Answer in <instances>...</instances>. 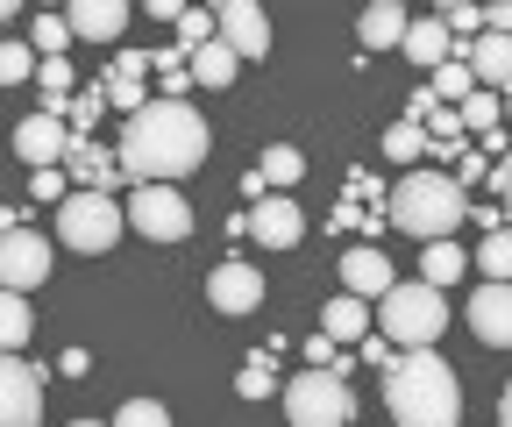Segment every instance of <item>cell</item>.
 I'll return each instance as SVG.
<instances>
[{
  "label": "cell",
  "instance_id": "30bf717a",
  "mask_svg": "<svg viewBox=\"0 0 512 427\" xmlns=\"http://www.w3.org/2000/svg\"><path fill=\"white\" fill-rule=\"evenodd\" d=\"M207 299H214V314H256L264 307V271H256L249 257H228V264H214Z\"/></svg>",
  "mask_w": 512,
  "mask_h": 427
},
{
  "label": "cell",
  "instance_id": "52a82bcc",
  "mask_svg": "<svg viewBox=\"0 0 512 427\" xmlns=\"http://www.w3.org/2000/svg\"><path fill=\"white\" fill-rule=\"evenodd\" d=\"M128 228L143 242H185L192 235V207L178 186H136L128 193Z\"/></svg>",
  "mask_w": 512,
  "mask_h": 427
},
{
  "label": "cell",
  "instance_id": "bcb514c9",
  "mask_svg": "<svg viewBox=\"0 0 512 427\" xmlns=\"http://www.w3.org/2000/svg\"><path fill=\"white\" fill-rule=\"evenodd\" d=\"M505 114H512V93H505Z\"/></svg>",
  "mask_w": 512,
  "mask_h": 427
},
{
  "label": "cell",
  "instance_id": "ba28073f",
  "mask_svg": "<svg viewBox=\"0 0 512 427\" xmlns=\"http://www.w3.org/2000/svg\"><path fill=\"white\" fill-rule=\"evenodd\" d=\"M72 150H79V136L64 129V114H43V107H36L22 129H15V157H22L29 171H64V164H72Z\"/></svg>",
  "mask_w": 512,
  "mask_h": 427
},
{
  "label": "cell",
  "instance_id": "9c48e42d",
  "mask_svg": "<svg viewBox=\"0 0 512 427\" xmlns=\"http://www.w3.org/2000/svg\"><path fill=\"white\" fill-rule=\"evenodd\" d=\"M0 427H43V371L29 356L0 363Z\"/></svg>",
  "mask_w": 512,
  "mask_h": 427
},
{
  "label": "cell",
  "instance_id": "f6af8a7d",
  "mask_svg": "<svg viewBox=\"0 0 512 427\" xmlns=\"http://www.w3.org/2000/svg\"><path fill=\"white\" fill-rule=\"evenodd\" d=\"M72 427H114V420H72Z\"/></svg>",
  "mask_w": 512,
  "mask_h": 427
},
{
  "label": "cell",
  "instance_id": "ab89813d",
  "mask_svg": "<svg viewBox=\"0 0 512 427\" xmlns=\"http://www.w3.org/2000/svg\"><path fill=\"white\" fill-rule=\"evenodd\" d=\"M363 363H377V371H392L399 356H392V342H384V335H363Z\"/></svg>",
  "mask_w": 512,
  "mask_h": 427
},
{
  "label": "cell",
  "instance_id": "e575fe53",
  "mask_svg": "<svg viewBox=\"0 0 512 427\" xmlns=\"http://www.w3.org/2000/svg\"><path fill=\"white\" fill-rule=\"evenodd\" d=\"M107 86V107H121L128 121H136L143 107H150V93H143V79H100Z\"/></svg>",
  "mask_w": 512,
  "mask_h": 427
},
{
  "label": "cell",
  "instance_id": "7402d4cb",
  "mask_svg": "<svg viewBox=\"0 0 512 427\" xmlns=\"http://www.w3.org/2000/svg\"><path fill=\"white\" fill-rule=\"evenodd\" d=\"M377 143H384V157H392V164H406V171H420V157L434 150V136L420 129V121H392V129H384Z\"/></svg>",
  "mask_w": 512,
  "mask_h": 427
},
{
  "label": "cell",
  "instance_id": "f35d334b",
  "mask_svg": "<svg viewBox=\"0 0 512 427\" xmlns=\"http://www.w3.org/2000/svg\"><path fill=\"white\" fill-rule=\"evenodd\" d=\"M484 36H512V0H491L484 8Z\"/></svg>",
  "mask_w": 512,
  "mask_h": 427
},
{
  "label": "cell",
  "instance_id": "6da1fadb",
  "mask_svg": "<svg viewBox=\"0 0 512 427\" xmlns=\"http://www.w3.org/2000/svg\"><path fill=\"white\" fill-rule=\"evenodd\" d=\"M207 150H214V136H207V121L192 100H150L136 121H121V143H114L128 193L136 186H178L185 171L207 164Z\"/></svg>",
  "mask_w": 512,
  "mask_h": 427
},
{
  "label": "cell",
  "instance_id": "4fadbf2b",
  "mask_svg": "<svg viewBox=\"0 0 512 427\" xmlns=\"http://www.w3.org/2000/svg\"><path fill=\"white\" fill-rule=\"evenodd\" d=\"M470 335L484 349H512V285H477L470 292Z\"/></svg>",
  "mask_w": 512,
  "mask_h": 427
},
{
  "label": "cell",
  "instance_id": "f1b7e54d",
  "mask_svg": "<svg viewBox=\"0 0 512 427\" xmlns=\"http://www.w3.org/2000/svg\"><path fill=\"white\" fill-rule=\"evenodd\" d=\"M100 114H107V86L93 79V86H86V93H79L72 107H64V129H72V136L86 143V136H93V121H100Z\"/></svg>",
  "mask_w": 512,
  "mask_h": 427
},
{
  "label": "cell",
  "instance_id": "4316f807",
  "mask_svg": "<svg viewBox=\"0 0 512 427\" xmlns=\"http://www.w3.org/2000/svg\"><path fill=\"white\" fill-rule=\"evenodd\" d=\"M29 328H36V314H29V292H8V299H0V342H8V356H22Z\"/></svg>",
  "mask_w": 512,
  "mask_h": 427
},
{
  "label": "cell",
  "instance_id": "83f0119b",
  "mask_svg": "<svg viewBox=\"0 0 512 427\" xmlns=\"http://www.w3.org/2000/svg\"><path fill=\"white\" fill-rule=\"evenodd\" d=\"M29 43H36V57L50 65V57H64L79 36H72V22H64V15H36V22H29Z\"/></svg>",
  "mask_w": 512,
  "mask_h": 427
},
{
  "label": "cell",
  "instance_id": "d4e9b609",
  "mask_svg": "<svg viewBox=\"0 0 512 427\" xmlns=\"http://www.w3.org/2000/svg\"><path fill=\"white\" fill-rule=\"evenodd\" d=\"M463 271H470V257L456 250V242H427V250H420V278L427 285H456Z\"/></svg>",
  "mask_w": 512,
  "mask_h": 427
},
{
  "label": "cell",
  "instance_id": "d6a6232c",
  "mask_svg": "<svg viewBox=\"0 0 512 427\" xmlns=\"http://www.w3.org/2000/svg\"><path fill=\"white\" fill-rule=\"evenodd\" d=\"M498 114H505V93H477V100H463V129L470 136H498Z\"/></svg>",
  "mask_w": 512,
  "mask_h": 427
},
{
  "label": "cell",
  "instance_id": "8fae6325",
  "mask_svg": "<svg viewBox=\"0 0 512 427\" xmlns=\"http://www.w3.org/2000/svg\"><path fill=\"white\" fill-rule=\"evenodd\" d=\"M43 278H50V242L15 228L8 242H0V285H8V292H36Z\"/></svg>",
  "mask_w": 512,
  "mask_h": 427
},
{
  "label": "cell",
  "instance_id": "836d02e7",
  "mask_svg": "<svg viewBox=\"0 0 512 427\" xmlns=\"http://www.w3.org/2000/svg\"><path fill=\"white\" fill-rule=\"evenodd\" d=\"M434 15H441L448 36H484V8H470V0H441Z\"/></svg>",
  "mask_w": 512,
  "mask_h": 427
},
{
  "label": "cell",
  "instance_id": "5b68a950",
  "mask_svg": "<svg viewBox=\"0 0 512 427\" xmlns=\"http://www.w3.org/2000/svg\"><path fill=\"white\" fill-rule=\"evenodd\" d=\"M121 228H128V207L114 193H72L57 207V242L79 250V257H107L121 242Z\"/></svg>",
  "mask_w": 512,
  "mask_h": 427
},
{
  "label": "cell",
  "instance_id": "7c38bea8",
  "mask_svg": "<svg viewBox=\"0 0 512 427\" xmlns=\"http://www.w3.org/2000/svg\"><path fill=\"white\" fill-rule=\"evenodd\" d=\"M214 15H221V43L242 57V65L271 50V22H264V8H256V0H221Z\"/></svg>",
  "mask_w": 512,
  "mask_h": 427
},
{
  "label": "cell",
  "instance_id": "b9f144b4",
  "mask_svg": "<svg viewBox=\"0 0 512 427\" xmlns=\"http://www.w3.org/2000/svg\"><path fill=\"white\" fill-rule=\"evenodd\" d=\"M491 186H498V200H512V150L491 164Z\"/></svg>",
  "mask_w": 512,
  "mask_h": 427
},
{
  "label": "cell",
  "instance_id": "60d3db41",
  "mask_svg": "<svg viewBox=\"0 0 512 427\" xmlns=\"http://www.w3.org/2000/svg\"><path fill=\"white\" fill-rule=\"evenodd\" d=\"M57 371H64V378H93V356H86V349H64Z\"/></svg>",
  "mask_w": 512,
  "mask_h": 427
},
{
  "label": "cell",
  "instance_id": "2e32d148",
  "mask_svg": "<svg viewBox=\"0 0 512 427\" xmlns=\"http://www.w3.org/2000/svg\"><path fill=\"white\" fill-rule=\"evenodd\" d=\"M342 285L356 299H384L399 278H392V257H377V242H356V250H342Z\"/></svg>",
  "mask_w": 512,
  "mask_h": 427
},
{
  "label": "cell",
  "instance_id": "ee69618b",
  "mask_svg": "<svg viewBox=\"0 0 512 427\" xmlns=\"http://www.w3.org/2000/svg\"><path fill=\"white\" fill-rule=\"evenodd\" d=\"M498 427H512V385H505V399H498Z\"/></svg>",
  "mask_w": 512,
  "mask_h": 427
},
{
  "label": "cell",
  "instance_id": "5bb4252c",
  "mask_svg": "<svg viewBox=\"0 0 512 427\" xmlns=\"http://www.w3.org/2000/svg\"><path fill=\"white\" fill-rule=\"evenodd\" d=\"M64 22H72L79 43H121V29H128V0H72V8H64Z\"/></svg>",
  "mask_w": 512,
  "mask_h": 427
},
{
  "label": "cell",
  "instance_id": "603a6c76",
  "mask_svg": "<svg viewBox=\"0 0 512 427\" xmlns=\"http://www.w3.org/2000/svg\"><path fill=\"white\" fill-rule=\"evenodd\" d=\"M235 72H242V57H235L221 36H214L200 57H192V86H235Z\"/></svg>",
  "mask_w": 512,
  "mask_h": 427
},
{
  "label": "cell",
  "instance_id": "1f68e13d",
  "mask_svg": "<svg viewBox=\"0 0 512 427\" xmlns=\"http://www.w3.org/2000/svg\"><path fill=\"white\" fill-rule=\"evenodd\" d=\"M235 392H242V399H271V392H285L278 371H271V356H249L242 371H235Z\"/></svg>",
  "mask_w": 512,
  "mask_h": 427
},
{
  "label": "cell",
  "instance_id": "d590c367",
  "mask_svg": "<svg viewBox=\"0 0 512 427\" xmlns=\"http://www.w3.org/2000/svg\"><path fill=\"white\" fill-rule=\"evenodd\" d=\"M114 427H171V413H164L157 399H128V406L114 413Z\"/></svg>",
  "mask_w": 512,
  "mask_h": 427
},
{
  "label": "cell",
  "instance_id": "8992f818",
  "mask_svg": "<svg viewBox=\"0 0 512 427\" xmlns=\"http://www.w3.org/2000/svg\"><path fill=\"white\" fill-rule=\"evenodd\" d=\"M285 420L292 427H349L356 420V399H349V378L342 371H299L285 378Z\"/></svg>",
  "mask_w": 512,
  "mask_h": 427
},
{
  "label": "cell",
  "instance_id": "e0dca14e",
  "mask_svg": "<svg viewBox=\"0 0 512 427\" xmlns=\"http://www.w3.org/2000/svg\"><path fill=\"white\" fill-rule=\"evenodd\" d=\"M64 171H72V186H79V193H121V186H128V178H121V157L100 150L93 136L72 150V164H64Z\"/></svg>",
  "mask_w": 512,
  "mask_h": 427
},
{
  "label": "cell",
  "instance_id": "7bdbcfd3",
  "mask_svg": "<svg viewBox=\"0 0 512 427\" xmlns=\"http://www.w3.org/2000/svg\"><path fill=\"white\" fill-rule=\"evenodd\" d=\"M477 178H484V150H470V157H463V171H456V186H477Z\"/></svg>",
  "mask_w": 512,
  "mask_h": 427
},
{
  "label": "cell",
  "instance_id": "cb8c5ba5",
  "mask_svg": "<svg viewBox=\"0 0 512 427\" xmlns=\"http://www.w3.org/2000/svg\"><path fill=\"white\" fill-rule=\"evenodd\" d=\"M427 93H434L441 107H463V100H477L484 86H477V72H470V57H456V65H441V72H434Z\"/></svg>",
  "mask_w": 512,
  "mask_h": 427
},
{
  "label": "cell",
  "instance_id": "ffe728a7",
  "mask_svg": "<svg viewBox=\"0 0 512 427\" xmlns=\"http://www.w3.org/2000/svg\"><path fill=\"white\" fill-rule=\"evenodd\" d=\"M356 29H363V50H406V29H413V15L399 8V0H370Z\"/></svg>",
  "mask_w": 512,
  "mask_h": 427
},
{
  "label": "cell",
  "instance_id": "44dd1931",
  "mask_svg": "<svg viewBox=\"0 0 512 427\" xmlns=\"http://www.w3.org/2000/svg\"><path fill=\"white\" fill-rule=\"evenodd\" d=\"M320 335H335V342H363V335H370V299H356V292L328 299V307H320Z\"/></svg>",
  "mask_w": 512,
  "mask_h": 427
},
{
  "label": "cell",
  "instance_id": "f546056e",
  "mask_svg": "<svg viewBox=\"0 0 512 427\" xmlns=\"http://www.w3.org/2000/svg\"><path fill=\"white\" fill-rule=\"evenodd\" d=\"M43 72V57H36V43H0V86H22V79H36Z\"/></svg>",
  "mask_w": 512,
  "mask_h": 427
},
{
  "label": "cell",
  "instance_id": "7a4b0ae2",
  "mask_svg": "<svg viewBox=\"0 0 512 427\" xmlns=\"http://www.w3.org/2000/svg\"><path fill=\"white\" fill-rule=\"evenodd\" d=\"M384 406H392L399 427H456L463 420V385L434 349H406L384 371Z\"/></svg>",
  "mask_w": 512,
  "mask_h": 427
},
{
  "label": "cell",
  "instance_id": "3957f363",
  "mask_svg": "<svg viewBox=\"0 0 512 427\" xmlns=\"http://www.w3.org/2000/svg\"><path fill=\"white\" fill-rule=\"evenodd\" d=\"M463 214H470V200H463V186L448 171H427L420 164V171H406L399 186H392V228L413 235L420 250H427V242H448Z\"/></svg>",
  "mask_w": 512,
  "mask_h": 427
},
{
  "label": "cell",
  "instance_id": "8d00e7d4",
  "mask_svg": "<svg viewBox=\"0 0 512 427\" xmlns=\"http://www.w3.org/2000/svg\"><path fill=\"white\" fill-rule=\"evenodd\" d=\"M143 72H157L150 50H114V65H107V79H143Z\"/></svg>",
  "mask_w": 512,
  "mask_h": 427
},
{
  "label": "cell",
  "instance_id": "277c9868",
  "mask_svg": "<svg viewBox=\"0 0 512 427\" xmlns=\"http://www.w3.org/2000/svg\"><path fill=\"white\" fill-rule=\"evenodd\" d=\"M377 335L392 342V349H434V342L448 335V299H441V285H427V278L392 285V292L377 299Z\"/></svg>",
  "mask_w": 512,
  "mask_h": 427
},
{
  "label": "cell",
  "instance_id": "ac0fdd59",
  "mask_svg": "<svg viewBox=\"0 0 512 427\" xmlns=\"http://www.w3.org/2000/svg\"><path fill=\"white\" fill-rule=\"evenodd\" d=\"M406 57H413L420 72H441V65H456L463 50H456V36L441 29V15H420V22L406 29Z\"/></svg>",
  "mask_w": 512,
  "mask_h": 427
},
{
  "label": "cell",
  "instance_id": "d6986e66",
  "mask_svg": "<svg viewBox=\"0 0 512 427\" xmlns=\"http://www.w3.org/2000/svg\"><path fill=\"white\" fill-rule=\"evenodd\" d=\"M463 57H470V72H477L484 93H512V36H477Z\"/></svg>",
  "mask_w": 512,
  "mask_h": 427
},
{
  "label": "cell",
  "instance_id": "4dcf8cb0",
  "mask_svg": "<svg viewBox=\"0 0 512 427\" xmlns=\"http://www.w3.org/2000/svg\"><path fill=\"white\" fill-rule=\"evenodd\" d=\"M477 264H484V285H512V228L484 235V250H477Z\"/></svg>",
  "mask_w": 512,
  "mask_h": 427
},
{
  "label": "cell",
  "instance_id": "9a60e30c",
  "mask_svg": "<svg viewBox=\"0 0 512 427\" xmlns=\"http://www.w3.org/2000/svg\"><path fill=\"white\" fill-rule=\"evenodd\" d=\"M249 235L264 242V250H292V242L306 235V214H299L292 200L271 193V200H256V207H249Z\"/></svg>",
  "mask_w": 512,
  "mask_h": 427
},
{
  "label": "cell",
  "instance_id": "484cf974",
  "mask_svg": "<svg viewBox=\"0 0 512 427\" xmlns=\"http://www.w3.org/2000/svg\"><path fill=\"white\" fill-rule=\"evenodd\" d=\"M256 171H264V186H271V193H285V186H299V171H306V157H299L292 143H271L264 157H256Z\"/></svg>",
  "mask_w": 512,
  "mask_h": 427
},
{
  "label": "cell",
  "instance_id": "74e56055",
  "mask_svg": "<svg viewBox=\"0 0 512 427\" xmlns=\"http://www.w3.org/2000/svg\"><path fill=\"white\" fill-rule=\"evenodd\" d=\"M29 186H36V200H57L64 207V200H72V193H64V186H72V171H36Z\"/></svg>",
  "mask_w": 512,
  "mask_h": 427
}]
</instances>
